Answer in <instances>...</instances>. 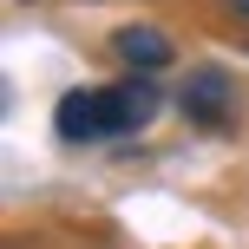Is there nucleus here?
<instances>
[{"instance_id":"nucleus-1","label":"nucleus","mask_w":249,"mask_h":249,"mask_svg":"<svg viewBox=\"0 0 249 249\" xmlns=\"http://www.w3.org/2000/svg\"><path fill=\"white\" fill-rule=\"evenodd\" d=\"M158 118V86L151 79H118V86H72L53 105V131L66 144H99V138H131Z\"/></svg>"},{"instance_id":"nucleus-2","label":"nucleus","mask_w":249,"mask_h":249,"mask_svg":"<svg viewBox=\"0 0 249 249\" xmlns=\"http://www.w3.org/2000/svg\"><path fill=\"white\" fill-rule=\"evenodd\" d=\"M177 112H184L197 131H236L243 118V92L223 66H197V72L177 86Z\"/></svg>"},{"instance_id":"nucleus-4","label":"nucleus","mask_w":249,"mask_h":249,"mask_svg":"<svg viewBox=\"0 0 249 249\" xmlns=\"http://www.w3.org/2000/svg\"><path fill=\"white\" fill-rule=\"evenodd\" d=\"M223 7H230V13H236V20H249V0H223Z\"/></svg>"},{"instance_id":"nucleus-3","label":"nucleus","mask_w":249,"mask_h":249,"mask_svg":"<svg viewBox=\"0 0 249 249\" xmlns=\"http://www.w3.org/2000/svg\"><path fill=\"white\" fill-rule=\"evenodd\" d=\"M112 59H118L131 79H158L164 66L177 59V46L158 33V26H118V33H112Z\"/></svg>"}]
</instances>
